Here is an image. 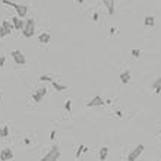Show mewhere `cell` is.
<instances>
[{
    "label": "cell",
    "instance_id": "ac0fdd59",
    "mask_svg": "<svg viewBox=\"0 0 161 161\" xmlns=\"http://www.w3.org/2000/svg\"><path fill=\"white\" fill-rule=\"evenodd\" d=\"M40 80H43V82H53V76H50V75H41L40 76Z\"/></svg>",
    "mask_w": 161,
    "mask_h": 161
},
{
    "label": "cell",
    "instance_id": "4316f807",
    "mask_svg": "<svg viewBox=\"0 0 161 161\" xmlns=\"http://www.w3.org/2000/svg\"><path fill=\"white\" fill-rule=\"evenodd\" d=\"M24 142H25V144H27V145H29V144H31V139H28V138H27V139H25Z\"/></svg>",
    "mask_w": 161,
    "mask_h": 161
},
{
    "label": "cell",
    "instance_id": "7a4b0ae2",
    "mask_svg": "<svg viewBox=\"0 0 161 161\" xmlns=\"http://www.w3.org/2000/svg\"><path fill=\"white\" fill-rule=\"evenodd\" d=\"M59 158H60V148L59 145H53L50 151L41 158V161H57Z\"/></svg>",
    "mask_w": 161,
    "mask_h": 161
},
{
    "label": "cell",
    "instance_id": "7402d4cb",
    "mask_svg": "<svg viewBox=\"0 0 161 161\" xmlns=\"http://www.w3.org/2000/svg\"><path fill=\"white\" fill-rule=\"evenodd\" d=\"M132 56H133V57H139V56H141V51L135 48V50H132Z\"/></svg>",
    "mask_w": 161,
    "mask_h": 161
},
{
    "label": "cell",
    "instance_id": "f546056e",
    "mask_svg": "<svg viewBox=\"0 0 161 161\" xmlns=\"http://www.w3.org/2000/svg\"><path fill=\"white\" fill-rule=\"evenodd\" d=\"M0 101H2V97H0Z\"/></svg>",
    "mask_w": 161,
    "mask_h": 161
},
{
    "label": "cell",
    "instance_id": "52a82bcc",
    "mask_svg": "<svg viewBox=\"0 0 161 161\" xmlns=\"http://www.w3.org/2000/svg\"><path fill=\"white\" fill-rule=\"evenodd\" d=\"M104 104H105V101L101 98L100 95H95L94 98L90 100V101L86 103V105H88V107H101V105H104Z\"/></svg>",
    "mask_w": 161,
    "mask_h": 161
},
{
    "label": "cell",
    "instance_id": "f1b7e54d",
    "mask_svg": "<svg viewBox=\"0 0 161 161\" xmlns=\"http://www.w3.org/2000/svg\"><path fill=\"white\" fill-rule=\"evenodd\" d=\"M75 2H78V3H82V2H84V0H75Z\"/></svg>",
    "mask_w": 161,
    "mask_h": 161
},
{
    "label": "cell",
    "instance_id": "83f0119b",
    "mask_svg": "<svg viewBox=\"0 0 161 161\" xmlns=\"http://www.w3.org/2000/svg\"><path fill=\"white\" fill-rule=\"evenodd\" d=\"M0 138H3V133H2V128H0Z\"/></svg>",
    "mask_w": 161,
    "mask_h": 161
},
{
    "label": "cell",
    "instance_id": "cb8c5ba5",
    "mask_svg": "<svg viewBox=\"0 0 161 161\" xmlns=\"http://www.w3.org/2000/svg\"><path fill=\"white\" fill-rule=\"evenodd\" d=\"M56 138V130H51V133H50V139H54Z\"/></svg>",
    "mask_w": 161,
    "mask_h": 161
},
{
    "label": "cell",
    "instance_id": "ba28073f",
    "mask_svg": "<svg viewBox=\"0 0 161 161\" xmlns=\"http://www.w3.org/2000/svg\"><path fill=\"white\" fill-rule=\"evenodd\" d=\"M13 158V151L10 148H5L0 151V160L2 161H10Z\"/></svg>",
    "mask_w": 161,
    "mask_h": 161
},
{
    "label": "cell",
    "instance_id": "44dd1931",
    "mask_svg": "<svg viewBox=\"0 0 161 161\" xmlns=\"http://www.w3.org/2000/svg\"><path fill=\"white\" fill-rule=\"evenodd\" d=\"M65 109H66V111H69V113H71V110H72V101H71V100H67L66 103H65Z\"/></svg>",
    "mask_w": 161,
    "mask_h": 161
},
{
    "label": "cell",
    "instance_id": "8992f818",
    "mask_svg": "<svg viewBox=\"0 0 161 161\" xmlns=\"http://www.w3.org/2000/svg\"><path fill=\"white\" fill-rule=\"evenodd\" d=\"M46 95H47V88H46V86H43V88H38V90L34 92L32 98H34V101H35V103H40V101H41Z\"/></svg>",
    "mask_w": 161,
    "mask_h": 161
},
{
    "label": "cell",
    "instance_id": "6da1fadb",
    "mask_svg": "<svg viewBox=\"0 0 161 161\" xmlns=\"http://www.w3.org/2000/svg\"><path fill=\"white\" fill-rule=\"evenodd\" d=\"M5 5H9L12 6L16 12H18V16L19 18H22L24 19L25 16H27V13H28V6H25V5H18V3H13V2H10V0H2Z\"/></svg>",
    "mask_w": 161,
    "mask_h": 161
},
{
    "label": "cell",
    "instance_id": "e0dca14e",
    "mask_svg": "<svg viewBox=\"0 0 161 161\" xmlns=\"http://www.w3.org/2000/svg\"><path fill=\"white\" fill-rule=\"evenodd\" d=\"M51 85H53V88H54L56 91H59V92H62V91L66 90V85H62V84H59V82H56V80H53Z\"/></svg>",
    "mask_w": 161,
    "mask_h": 161
},
{
    "label": "cell",
    "instance_id": "4dcf8cb0",
    "mask_svg": "<svg viewBox=\"0 0 161 161\" xmlns=\"http://www.w3.org/2000/svg\"><path fill=\"white\" fill-rule=\"evenodd\" d=\"M160 133H161V130H160Z\"/></svg>",
    "mask_w": 161,
    "mask_h": 161
},
{
    "label": "cell",
    "instance_id": "d4e9b609",
    "mask_svg": "<svg viewBox=\"0 0 161 161\" xmlns=\"http://www.w3.org/2000/svg\"><path fill=\"white\" fill-rule=\"evenodd\" d=\"M92 19H94V21H98V13H94V15H92Z\"/></svg>",
    "mask_w": 161,
    "mask_h": 161
},
{
    "label": "cell",
    "instance_id": "5b68a950",
    "mask_svg": "<svg viewBox=\"0 0 161 161\" xmlns=\"http://www.w3.org/2000/svg\"><path fill=\"white\" fill-rule=\"evenodd\" d=\"M10 56L13 57V62L16 63V65H19V66L27 63V59H25L24 53L21 51V50H13V51L10 53Z\"/></svg>",
    "mask_w": 161,
    "mask_h": 161
},
{
    "label": "cell",
    "instance_id": "8fae6325",
    "mask_svg": "<svg viewBox=\"0 0 161 161\" xmlns=\"http://www.w3.org/2000/svg\"><path fill=\"white\" fill-rule=\"evenodd\" d=\"M107 155H109V147H101L98 151V157L100 161H105L107 160Z\"/></svg>",
    "mask_w": 161,
    "mask_h": 161
},
{
    "label": "cell",
    "instance_id": "ffe728a7",
    "mask_svg": "<svg viewBox=\"0 0 161 161\" xmlns=\"http://www.w3.org/2000/svg\"><path fill=\"white\" fill-rule=\"evenodd\" d=\"M2 133H3V138L9 136V128L7 126H2Z\"/></svg>",
    "mask_w": 161,
    "mask_h": 161
},
{
    "label": "cell",
    "instance_id": "30bf717a",
    "mask_svg": "<svg viewBox=\"0 0 161 161\" xmlns=\"http://www.w3.org/2000/svg\"><path fill=\"white\" fill-rule=\"evenodd\" d=\"M104 6L107 7L110 15H114V10H116V0H101Z\"/></svg>",
    "mask_w": 161,
    "mask_h": 161
},
{
    "label": "cell",
    "instance_id": "277c9868",
    "mask_svg": "<svg viewBox=\"0 0 161 161\" xmlns=\"http://www.w3.org/2000/svg\"><path fill=\"white\" fill-rule=\"evenodd\" d=\"M144 149H145V147H144L142 144H139V145H136V147L133 148L132 151L129 152L128 155V161H136L138 158H139V155L144 152Z\"/></svg>",
    "mask_w": 161,
    "mask_h": 161
},
{
    "label": "cell",
    "instance_id": "3957f363",
    "mask_svg": "<svg viewBox=\"0 0 161 161\" xmlns=\"http://www.w3.org/2000/svg\"><path fill=\"white\" fill-rule=\"evenodd\" d=\"M34 32H35V21H34V18H29L25 21V27L22 29V34H24V37L31 38L34 35Z\"/></svg>",
    "mask_w": 161,
    "mask_h": 161
},
{
    "label": "cell",
    "instance_id": "4fadbf2b",
    "mask_svg": "<svg viewBox=\"0 0 161 161\" xmlns=\"http://www.w3.org/2000/svg\"><path fill=\"white\" fill-rule=\"evenodd\" d=\"M2 28L5 29L6 35H9V34H12V29H13V25H12V22H9V21H3V24H2Z\"/></svg>",
    "mask_w": 161,
    "mask_h": 161
},
{
    "label": "cell",
    "instance_id": "2e32d148",
    "mask_svg": "<svg viewBox=\"0 0 161 161\" xmlns=\"http://www.w3.org/2000/svg\"><path fill=\"white\" fill-rule=\"evenodd\" d=\"M152 88L155 90L157 94H160V92H161V78H157V79L154 80V84H152Z\"/></svg>",
    "mask_w": 161,
    "mask_h": 161
},
{
    "label": "cell",
    "instance_id": "484cf974",
    "mask_svg": "<svg viewBox=\"0 0 161 161\" xmlns=\"http://www.w3.org/2000/svg\"><path fill=\"white\" fill-rule=\"evenodd\" d=\"M116 114H117V117H123V114H122V111L119 110V111H116Z\"/></svg>",
    "mask_w": 161,
    "mask_h": 161
},
{
    "label": "cell",
    "instance_id": "9c48e42d",
    "mask_svg": "<svg viewBox=\"0 0 161 161\" xmlns=\"http://www.w3.org/2000/svg\"><path fill=\"white\" fill-rule=\"evenodd\" d=\"M12 25H13L15 29H18V31H22L25 27V21L22 18H19V16H13L12 18Z\"/></svg>",
    "mask_w": 161,
    "mask_h": 161
},
{
    "label": "cell",
    "instance_id": "d6986e66",
    "mask_svg": "<svg viewBox=\"0 0 161 161\" xmlns=\"http://www.w3.org/2000/svg\"><path fill=\"white\" fill-rule=\"evenodd\" d=\"M82 152H85V147H84V145H79V148H78V151H76V155L75 157H76V158H79Z\"/></svg>",
    "mask_w": 161,
    "mask_h": 161
},
{
    "label": "cell",
    "instance_id": "603a6c76",
    "mask_svg": "<svg viewBox=\"0 0 161 161\" xmlns=\"http://www.w3.org/2000/svg\"><path fill=\"white\" fill-rule=\"evenodd\" d=\"M5 62H6V57H3V56H0V67L5 65Z\"/></svg>",
    "mask_w": 161,
    "mask_h": 161
},
{
    "label": "cell",
    "instance_id": "9a60e30c",
    "mask_svg": "<svg viewBox=\"0 0 161 161\" xmlns=\"http://www.w3.org/2000/svg\"><path fill=\"white\" fill-rule=\"evenodd\" d=\"M144 24H145V27H154V24H155V18H154V16H145Z\"/></svg>",
    "mask_w": 161,
    "mask_h": 161
},
{
    "label": "cell",
    "instance_id": "7c38bea8",
    "mask_svg": "<svg viewBox=\"0 0 161 161\" xmlns=\"http://www.w3.org/2000/svg\"><path fill=\"white\" fill-rule=\"evenodd\" d=\"M50 34L48 32H43V34H40L38 35V43H41V44H48L50 43Z\"/></svg>",
    "mask_w": 161,
    "mask_h": 161
},
{
    "label": "cell",
    "instance_id": "5bb4252c",
    "mask_svg": "<svg viewBox=\"0 0 161 161\" xmlns=\"http://www.w3.org/2000/svg\"><path fill=\"white\" fill-rule=\"evenodd\" d=\"M120 80H122V84H128L129 80H130V72L129 71H124V72H122L120 73Z\"/></svg>",
    "mask_w": 161,
    "mask_h": 161
}]
</instances>
